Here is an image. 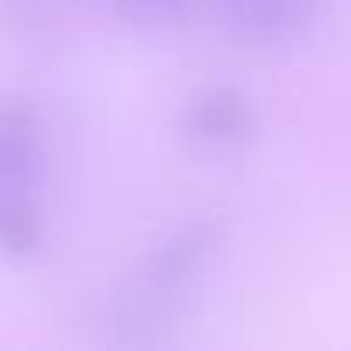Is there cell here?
<instances>
[{"label": "cell", "instance_id": "obj_1", "mask_svg": "<svg viewBox=\"0 0 351 351\" xmlns=\"http://www.w3.org/2000/svg\"><path fill=\"white\" fill-rule=\"evenodd\" d=\"M45 138L42 121L28 100H0V190L42 193Z\"/></svg>", "mask_w": 351, "mask_h": 351}, {"label": "cell", "instance_id": "obj_2", "mask_svg": "<svg viewBox=\"0 0 351 351\" xmlns=\"http://www.w3.org/2000/svg\"><path fill=\"white\" fill-rule=\"evenodd\" d=\"M255 104L228 83H210L183 107V128L193 141L210 148H234L255 134Z\"/></svg>", "mask_w": 351, "mask_h": 351}, {"label": "cell", "instance_id": "obj_3", "mask_svg": "<svg viewBox=\"0 0 351 351\" xmlns=\"http://www.w3.org/2000/svg\"><path fill=\"white\" fill-rule=\"evenodd\" d=\"M221 228L214 221H190L183 228H176L141 265V279L155 293H172L186 286L217 252Z\"/></svg>", "mask_w": 351, "mask_h": 351}, {"label": "cell", "instance_id": "obj_4", "mask_svg": "<svg viewBox=\"0 0 351 351\" xmlns=\"http://www.w3.org/2000/svg\"><path fill=\"white\" fill-rule=\"evenodd\" d=\"M221 21L252 42H289L303 35L324 0H214Z\"/></svg>", "mask_w": 351, "mask_h": 351}, {"label": "cell", "instance_id": "obj_5", "mask_svg": "<svg viewBox=\"0 0 351 351\" xmlns=\"http://www.w3.org/2000/svg\"><path fill=\"white\" fill-rule=\"evenodd\" d=\"M45 234V214L38 193L0 190V255L25 258Z\"/></svg>", "mask_w": 351, "mask_h": 351}, {"label": "cell", "instance_id": "obj_6", "mask_svg": "<svg viewBox=\"0 0 351 351\" xmlns=\"http://www.w3.org/2000/svg\"><path fill=\"white\" fill-rule=\"evenodd\" d=\"M117 11L134 21V25H148V28H162V25H176L183 21L197 0H114Z\"/></svg>", "mask_w": 351, "mask_h": 351}]
</instances>
